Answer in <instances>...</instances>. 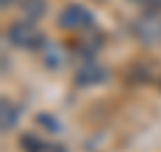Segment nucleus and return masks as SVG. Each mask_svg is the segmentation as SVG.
Wrapping results in <instances>:
<instances>
[{
	"instance_id": "9",
	"label": "nucleus",
	"mask_w": 161,
	"mask_h": 152,
	"mask_svg": "<svg viewBox=\"0 0 161 152\" xmlns=\"http://www.w3.org/2000/svg\"><path fill=\"white\" fill-rule=\"evenodd\" d=\"M0 6H3V8H11V6H19V3H16V0H0Z\"/></svg>"
},
{
	"instance_id": "4",
	"label": "nucleus",
	"mask_w": 161,
	"mask_h": 152,
	"mask_svg": "<svg viewBox=\"0 0 161 152\" xmlns=\"http://www.w3.org/2000/svg\"><path fill=\"white\" fill-rule=\"evenodd\" d=\"M108 80V69L97 62H83L78 69H75V83L78 85H97Z\"/></svg>"
},
{
	"instance_id": "2",
	"label": "nucleus",
	"mask_w": 161,
	"mask_h": 152,
	"mask_svg": "<svg viewBox=\"0 0 161 152\" xmlns=\"http://www.w3.org/2000/svg\"><path fill=\"white\" fill-rule=\"evenodd\" d=\"M59 27L67 29V32H75V35L92 32L94 29V13L86 6H80V3H70L59 13Z\"/></svg>"
},
{
	"instance_id": "6",
	"label": "nucleus",
	"mask_w": 161,
	"mask_h": 152,
	"mask_svg": "<svg viewBox=\"0 0 161 152\" xmlns=\"http://www.w3.org/2000/svg\"><path fill=\"white\" fill-rule=\"evenodd\" d=\"M16 125H19V107L11 99H3L0 101V128H3V134H11Z\"/></svg>"
},
{
	"instance_id": "3",
	"label": "nucleus",
	"mask_w": 161,
	"mask_h": 152,
	"mask_svg": "<svg viewBox=\"0 0 161 152\" xmlns=\"http://www.w3.org/2000/svg\"><path fill=\"white\" fill-rule=\"evenodd\" d=\"M132 32L145 45H161V13L145 11L132 22Z\"/></svg>"
},
{
	"instance_id": "7",
	"label": "nucleus",
	"mask_w": 161,
	"mask_h": 152,
	"mask_svg": "<svg viewBox=\"0 0 161 152\" xmlns=\"http://www.w3.org/2000/svg\"><path fill=\"white\" fill-rule=\"evenodd\" d=\"M19 11L27 22H38L48 11V6H46V0H19Z\"/></svg>"
},
{
	"instance_id": "1",
	"label": "nucleus",
	"mask_w": 161,
	"mask_h": 152,
	"mask_svg": "<svg viewBox=\"0 0 161 152\" xmlns=\"http://www.w3.org/2000/svg\"><path fill=\"white\" fill-rule=\"evenodd\" d=\"M6 40L19 51H40V48H46V35H43V29L35 22H27V19L14 22L11 27L6 29Z\"/></svg>"
},
{
	"instance_id": "8",
	"label": "nucleus",
	"mask_w": 161,
	"mask_h": 152,
	"mask_svg": "<svg viewBox=\"0 0 161 152\" xmlns=\"http://www.w3.org/2000/svg\"><path fill=\"white\" fill-rule=\"evenodd\" d=\"M137 6H142L145 11H153V13H161V0H132Z\"/></svg>"
},
{
	"instance_id": "5",
	"label": "nucleus",
	"mask_w": 161,
	"mask_h": 152,
	"mask_svg": "<svg viewBox=\"0 0 161 152\" xmlns=\"http://www.w3.org/2000/svg\"><path fill=\"white\" fill-rule=\"evenodd\" d=\"M19 144H22L24 152H67L62 144L48 141V139H43V136H38V134H24L22 139H19Z\"/></svg>"
}]
</instances>
